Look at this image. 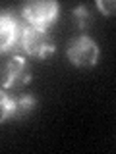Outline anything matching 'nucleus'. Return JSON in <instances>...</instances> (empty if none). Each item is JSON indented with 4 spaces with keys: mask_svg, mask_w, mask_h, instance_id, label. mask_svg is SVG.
Here are the masks:
<instances>
[{
    "mask_svg": "<svg viewBox=\"0 0 116 154\" xmlns=\"http://www.w3.org/2000/svg\"><path fill=\"white\" fill-rule=\"evenodd\" d=\"M21 17L27 25L48 29L58 17V2L54 0H39V2H25L21 6Z\"/></svg>",
    "mask_w": 116,
    "mask_h": 154,
    "instance_id": "3",
    "label": "nucleus"
},
{
    "mask_svg": "<svg viewBox=\"0 0 116 154\" xmlns=\"http://www.w3.org/2000/svg\"><path fill=\"white\" fill-rule=\"evenodd\" d=\"M12 104H14V98L4 89H0V123L10 119V116H12Z\"/></svg>",
    "mask_w": 116,
    "mask_h": 154,
    "instance_id": "8",
    "label": "nucleus"
},
{
    "mask_svg": "<svg viewBox=\"0 0 116 154\" xmlns=\"http://www.w3.org/2000/svg\"><path fill=\"white\" fill-rule=\"evenodd\" d=\"M72 16H74V21H76L77 29H81V31H87V29L93 25V17H91V12H89V8H87V6L74 8Z\"/></svg>",
    "mask_w": 116,
    "mask_h": 154,
    "instance_id": "7",
    "label": "nucleus"
},
{
    "mask_svg": "<svg viewBox=\"0 0 116 154\" xmlns=\"http://www.w3.org/2000/svg\"><path fill=\"white\" fill-rule=\"evenodd\" d=\"M95 6L101 10L103 16H106V17L114 16V10H116V2H114V0H97Z\"/></svg>",
    "mask_w": 116,
    "mask_h": 154,
    "instance_id": "9",
    "label": "nucleus"
},
{
    "mask_svg": "<svg viewBox=\"0 0 116 154\" xmlns=\"http://www.w3.org/2000/svg\"><path fill=\"white\" fill-rule=\"evenodd\" d=\"M66 56L72 62V66L76 67H93L99 62L101 48L95 38H91L89 35L83 33V35H77L68 42Z\"/></svg>",
    "mask_w": 116,
    "mask_h": 154,
    "instance_id": "2",
    "label": "nucleus"
},
{
    "mask_svg": "<svg viewBox=\"0 0 116 154\" xmlns=\"http://www.w3.org/2000/svg\"><path fill=\"white\" fill-rule=\"evenodd\" d=\"M35 108H37L35 96L33 94H21V96H18V98H14L10 119H25L35 112Z\"/></svg>",
    "mask_w": 116,
    "mask_h": 154,
    "instance_id": "6",
    "label": "nucleus"
},
{
    "mask_svg": "<svg viewBox=\"0 0 116 154\" xmlns=\"http://www.w3.org/2000/svg\"><path fill=\"white\" fill-rule=\"evenodd\" d=\"M33 75H31V67H29L27 60L23 56H12L6 62L2 69V87L4 89H23L27 83H31Z\"/></svg>",
    "mask_w": 116,
    "mask_h": 154,
    "instance_id": "4",
    "label": "nucleus"
},
{
    "mask_svg": "<svg viewBox=\"0 0 116 154\" xmlns=\"http://www.w3.org/2000/svg\"><path fill=\"white\" fill-rule=\"evenodd\" d=\"M19 33L21 25L10 12H0V54L12 52L19 46Z\"/></svg>",
    "mask_w": 116,
    "mask_h": 154,
    "instance_id": "5",
    "label": "nucleus"
},
{
    "mask_svg": "<svg viewBox=\"0 0 116 154\" xmlns=\"http://www.w3.org/2000/svg\"><path fill=\"white\" fill-rule=\"evenodd\" d=\"M19 46L31 58H50L56 50L54 38L47 29H39L31 25H23L19 33Z\"/></svg>",
    "mask_w": 116,
    "mask_h": 154,
    "instance_id": "1",
    "label": "nucleus"
}]
</instances>
